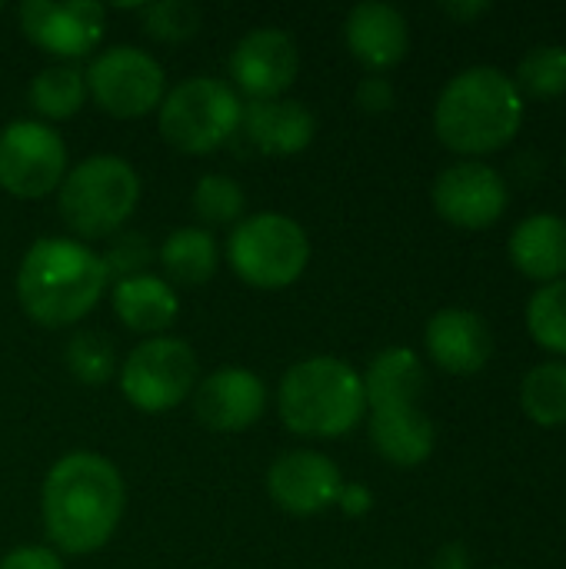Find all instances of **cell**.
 Wrapping results in <instances>:
<instances>
[{"label": "cell", "mask_w": 566, "mask_h": 569, "mask_svg": "<svg viewBox=\"0 0 566 569\" xmlns=\"http://www.w3.org/2000/svg\"><path fill=\"white\" fill-rule=\"evenodd\" d=\"M127 490L120 470L90 450L60 457L43 480V530L60 553L83 557L110 543L123 517Z\"/></svg>", "instance_id": "cell-1"}, {"label": "cell", "mask_w": 566, "mask_h": 569, "mask_svg": "<svg viewBox=\"0 0 566 569\" xmlns=\"http://www.w3.org/2000/svg\"><path fill=\"white\" fill-rule=\"evenodd\" d=\"M524 127V97L510 73L497 67H467L447 80L434 107L437 140L467 157H490L517 140Z\"/></svg>", "instance_id": "cell-2"}, {"label": "cell", "mask_w": 566, "mask_h": 569, "mask_svg": "<svg viewBox=\"0 0 566 569\" xmlns=\"http://www.w3.org/2000/svg\"><path fill=\"white\" fill-rule=\"evenodd\" d=\"M107 283L100 253L63 237L37 240L17 270V297L23 313L47 330L83 320L100 303Z\"/></svg>", "instance_id": "cell-3"}, {"label": "cell", "mask_w": 566, "mask_h": 569, "mask_svg": "<svg viewBox=\"0 0 566 569\" xmlns=\"http://www.w3.org/2000/svg\"><path fill=\"white\" fill-rule=\"evenodd\" d=\"M277 410L290 433L337 440L367 417L360 373L337 357H310L294 363L277 390Z\"/></svg>", "instance_id": "cell-4"}, {"label": "cell", "mask_w": 566, "mask_h": 569, "mask_svg": "<svg viewBox=\"0 0 566 569\" xmlns=\"http://www.w3.org/2000/svg\"><path fill=\"white\" fill-rule=\"evenodd\" d=\"M137 203H140V177L123 157L113 153H97L80 160L73 170H67L57 190V207L63 223L83 240L120 233V227L130 220Z\"/></svg>", "instance_id": "cell-5"}, {"label": "cell", "mask_w": 566, "mask_h": 569, "mask_svg": "<svg viewBox=\"0 0 566 569\" xmlns=\"http://www.w3.org/2000/svg\"><path fill=\"white\" fill-rule=\"evenodd\" d=\"M244 100L240 93L214 77H190L167 90L157 107L163 140L180 153H214L240 133Z\"/></svg>", "instance_id": "cell-6"}, {"label": "cell", "mask_w": 566, "mask_h": 569, "mask_svg": "<svg viewBox=\"0 0 566 569\" xmlns=\"http://www.w3.org/2000/svg\"><path fill=\"white\" fill-rule=\"evenodd\" d=\"M227 260L247 287L284 290L304 277L310 263V240L297 220L267 210L234 227Z\"/></svg>", "instance_id": "cell-7"}, {"label": "cell", "mask_w": 566, "mask_h": 569, "mask_svg": "<svg viewBox=\"0 0 566 569\" xmlns=\"http://www.w3.org/2000/svg\"><path fill=\"white\" fill-rule=\"evenodd\" d=\"M197 353L180 337H150L133 347L120 370L123 397L143 413L180 407L197 387Z\"/></svg>", "instance_id": "cell-8"}, {"label": "cell", "mask_w": 566, "mask_h": 569, "mask_svg": "<svg viewBox=\"0 0 566 569\" xmlns=\"http://www.w3.org/2000/svg\"><path fill=\"white\" fill-rule=\"evenodd\" d=\"M87 93L97 107L120 120H137L157 110L167 97V73L163 67L137 47H110L97 53L83 73Z\"/></svg>", "instance_id": "cell-9"}, {"label": "cell", "mask_w": 566, "mask_h": 569, "mask_svg": "<svg viewBox=\"0 0 566 569\" xmlns=\"http://www.w3.org/2000/svg\"><path fill=\"white\" fill-rule=\"evenodd\" d=\"M67 177V143L40 120H13L0 130V187L20 200L60 190Z\"/></svg>", "instance_id": "cell-10"}, {"label": "cell", "mask_w": 566, "mask_h": 569, "mask_svg": "<svg viewBox=\"0 0 566 569\" xmlns=\"http://www.w3.org/2000/svg\"><path fill=\"white\" fill-rule=\"evenodd\" d=\"M430 200L450 227L487 230L507 213L510 187L497 167L484 160H457L437 173Z\"/></svg>", "instance_id": "cell-11"}, {"label": "cell", "mask_w": 566, "mask_h": 569, "mask_svg": "<svg viewBox=\"0 0 566 569\" xmlns=\"http://www.w3.org/2000/svg\"><path fill=\"white\" fill-rule=\"evenodd\" d=\"M107 10L93 0H23L20 30L23 37L57 60H80L93 53L103 40Z\"/></svg>", "instance_id": "cell-12"}, {"label": "cell", "mask_w": 566, "mask_h": 569, "mask_svg": "<svg viewBox=\"0 0 566 569\" xmlns=\"http://www.w3.org/2000/svg\"><path fill=\"white\" fill-rule=\"evenodd\" d=\"M340 490V467L317 450H287L267 470V493L290 517H317L337 507Z\"/></svg>", "instance_id": "cell-13"}, {"label": "cell", "mask_w": 566, "mask_h": 569, "mask_svg": "<svg viewBox=\"0 0 566 569\" xmlns=\"http://www.w3.org/2000/svg\"><path fill=\"white\" fill-rule=\"evenodd\" d=\"M300 73V50L280 27L244 33L230 53V77L250 100H277Z\"/></svg>", "instance_id": "cell-14"}, {"label": "cell", "mask_w": 566, "mask_h": 569, "mask_svg": "<svg viewBox=\"0 0 566 569\" xmlns=\"http://www.w3.org/2000/svg\"><path fill=\"white\" fill-rule=\"evenodd\" d=\"M267 410V383L247 367H220L193 387V413L214 433H244Z\"/></svg>", "instance_id": "cell-15"}, {"label": "cell", "mask_w": 566, "mask_h": 569, "mask_svg": "<svg viewBox=\"0 0 566 569\" xmlns=\"http://www.w3.org/2000/svg\"><path fill=\"white\" fill-rule=\"evenodd\" d=\"M424 347L444 373L474 377L494 357V333L477 310L444 307L427 320Z\"/></svg>", "instance_id": "cell-16"}, {"label": "cell", "mask_w": 566, "mask_h": 569, "mask_svg": "<svg viewBox=\"0 0 566 569\" xmlns=\"http://www.w3.org/2000/svg\"><path fill=\"white\" fill-rule=\"evenodd\" d=\"M344 37L350 53L374 73L394 70L404 63L410 50V27L407 17L384 0H364L347 13Z\"/></svg>", "instance_id": "cell-17"}, {"label": "cell", "mask_w": 566, "mask_h": 569, "mask_svg": "<svg viewBox=\"0 0 566 569\" xmlns=\"http://www.w3.org/2000/svg\"><path fill=\"white\" fill-rule=\"evenodd\" d=\"M240 133L264 157H294L314 143L317 117L300 100H287V97L250 100L244 107Z\"/></svg>", "instance_id": "cell-18"}, {"label": "cell", "mask_w": 566, "mask_h": 569, "mask_svg": "<svg viewBox=\"0 0 566 569\" xmlns=\"http://www.w3.org/2000/svg\"><path fill=\"white\" fill-rule=\"evenodd\" d=\"M507 253L510 263L517 267V273H524L527 280L554 283L566 277V220L560 213H530L524 217L507 240Z\"/></svg>", "instance_id": "cell-19"}, {"label": "cell", "mask_w": 566, "mask_h": 569, "mask_svg": "<svg viewBox=\"0 0 566 569\" xmlns=\"http://www.w3.org/2000/svg\"><path fill=\"white\" fill-rule=\"evenodd\" d=\"M360 380H364V397H367L370 413L420 407V397L427 390L424 360L407 347H390V350L377 353Z\"/></svg>", "instance_id": "cell-20"}, {"label": "cell", "mask_w": 566, "mask_h": 569, "mask_svg": "<svg viewBox=\"0 0 566 569\" xmlns=\"http://www.w3.org/2000/svg\"><path fill=\"white\" fill-rule=\"evenodd\" d=\"M370 443L394 467H420L437 447L434 420L420 407L374 410L370 413Z\"/></svg>", "instance_id": "cell-21"}, {"label": "cell", "mask_w": 566, "mask_h": 569, "mask_svg": "<svg viewBox=\"0 0 566 569\" xmlns=\"http://www.w3.org/2000/svg\"><path fill=\"white\" fill-rule=\"evenodd\" d=\"M113 313L133 333L163 337V330L173 327L180 313V300L163 277L140 273L113 287Z\"/></svg>", "instance_id": "cell-22"}, {"label": "cell", "mask_w": 566, "mask_h": 569, "mask_svg": "<svg viewBox=\"0 0 566 569\" xmlns=\"http://www.w3.org/2000/svg\"><path fill=\"white\" fill-rule=\"evenodd\" d=\"M217 260H220V250H217V240L210 230L203 227H180L173 230L163 247H160V263H163V273L183 287H200L207 283L214 273H217Z\"/></svg>", "instance_id": "cell-23"}, {"label": "cell", "mask_w": 566, "mask_h": 569, "mask_svg": "<svg viewBox=\"0 0 566 569\" xmlns=\"http://www.w3.org/2000/svg\"><path fill=\"white\" fill-rule=\"evenodd\" d=\"M520 407L544 430L566 427V360H544L524 373Z\"/></svg>", "instance_id": "cell-24"}, {"label": "cell", "mask_w": 566, "mask_h": 569, "mask_svg": "<svg viewBox=\"0 0 566 569\" xmlns=\"http://www.w3.org/2000/svg\"><path fill=\"white\" fill-rule=\"evenodd\" d=\"M30 107L47 117V120H67L83 107L87 97V80L83 70L73 63H53L43 67L33 80H30Z\"/></svg>", "instance_id": "cell-25"}, {"label": "cell", "mask_w": 566, "mask_h": 569, "mask_svg": "<svg viewBox=\"0 0 566 569\" xmlns=\"http://www.w3.org/2000/svg\"><path fill=\"white\" fill-rule=\"evenodd\" d=\"M520 97L557 100L566 93V47L564 43H537L530 47L514 73Z\"/></svg>", "instance_id": "cell-26"}, {"label": "cell", "mask_w": 566, "mask_h": 569, "mask_svg": "<svg viewBox=\"0 0 566 569\" xmlns=\"http://www.w3.org/2000/svg\"><path fill=\"white\" fill-rule=\"evenodd\" d=\"M527 330L540 350L566 360V277L534 290L527 303Z\"/></svg>", "instance_id": "cell-27"}, {"label": "cell", "mask_w": 566, "mask_h": 569, "mask_svg": "<svg viewBox=\"0 0 566 569\" xmlns=\"http://www.w3.org/2000/svg\"><path fill=\"white\" fill-rule=\"evenodd\" d=\"M190 207L207 227H227V223H237L244 217L247 197H244V190H240V183L234 177L207 173V177L197 180Z\"/></svg>", "instance_id": "cell-28"}, {"label": "cell", "mask_w": 566, "mask_h": 569, "mask_svg": "<svg viewBox=\"0 0 566 569\" xmlns=\"http://www.w3.org/2000/svg\"><path fill=\"white\" fill-rule=\"evenodd\" d=\"M67 370L73 373L77 383L100 387L113 377V343L97 333L83 330L67 343Z\"/></svg>", "instance_id": "cell-29"}, {"label": "cell", "mask_w": 566, "mask_h": 569, "mask_svg": "<svg viewBox=\"0 0 566 569\" xmlns=\"http://www.w3.org/2000/svg\"><path fill=\"white\" fill-rule=\"evenodd\" d=\"M143 27L153 40L183 43L200 30V10L190 0H160L143 7Z\"/></svg>", "instance_id": "cell-30"}, {"label": "cell", "mask_w": 566, "mask_h": 569, "mask_svg": "<svg viewBox=\"0 0 566 569\" xmlns=\"http://www.w3.org/2000/svg\"><path fill=\"white\" fill-rule=\"evenodd\" d=\"M150 260H153V247L143 233H113L107 250L100 253L107 280H117V283L147 273Z\"/></svg>", "instance_id": "cell-31"}, {"label": "cell", "mask_w": 566, "mask_h": 569, "mask_svg": "<svg viewBox=\"0 0 566 569\" xmlns=\"http://www.w3.org/2000/svg\"><path fill=\"white\" fill-rule=\"evenodd\" d=\"M354 100H357V107L364 110V113H390L394 110V103H397V90H394V83L384 77V73H370V77H364L360 83H357V93H354Z\"/></svg>", "instance_id": "cell-32"}, {"label": "cell", "mask_w": 566, "mask_h": 569, "mask_svg": "<svg viewBox=\"0 0 566 569\" xmlns=\"http://www.w3.org/2000/svg\"><path fill=\"white\" fill-rule=\"evenodd\" d=\"M0 569H63V560L50 547H17L0 560Z\"/></svg>", "instance_id": "cell-33"}, {"label": "cell", "mask_w": 566, "mask_h": 569, "mask_svg": "<svg viewBox=\"0 0 566 569\" xmlns=\"http://www.w3.org/2000/svg\"><path fill=\"white\" fill-rule=\"evenodd\" d=\"M547 173V160L537 153V150H524L514 157V180L520 187H537Z\"/></svg>", "instance_id": "cell-34"}, {"label": "cell", "mask_w": 566, "mask_h": 569, "mask_svg": "<svg viewBox=\"0 0 566 569\" xmlns=\"http://www.w3.org/2000/svg\"><path fill=\"white\" fill-rule=\"evenodd\" d=\"M337 507L347 513V517H364L370 507H374V493L364 487V483H344L340 497H337Z\"/></svg>", "instance_id": "cell-35"}, {"label": "cell", "mask_w": 566, "mask_h": 569, "mask_svg": "<svg viewBox=\"0 0 566 569\" xmlns=\"http://www.w3.org/2000/svg\"><path fill=\"white\" fill-rule=\"evenodd\" d=\"M440 10L457 23H474L484 13H490V3L487 0H447V3H440Z\"/></svg>", "instance_id": "cell-36"}, {"label": "cell", "mask_w": 566, "mask_h": 569, "mask_svg": "<svg viewBox=\"0 0 566 569\" xmlns=\"http://www.w3.org/2000/svg\"><path fill=\"white\" fill-rule=\"evenodd\" d=\"M474 567V557L464 543H444L437 553H434V569H470Z\"/></svg>", "instance_id": "cell-37"}, {"label": "cell", "mask_w": 566, "mask_h": 569, "mask_svg": "<svg viewBox=\"0 0 566 569\" xmlns=\"http://www.w3.org/2000/svg\"><path fill=\"white\" fill-rule=\"evenodd\" d=\"M0 10H3V3H0Z\"/></svg>", "instance_id": "cell-38"}]
</instances>
